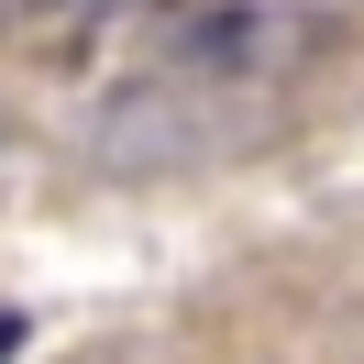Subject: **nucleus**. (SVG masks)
Returning <instances> with one entry per match:
<instances>
[{"mask_svg": "<svg viewBox=\"0 0 364 364\" xmlns=\"http://www.w3.org/2000/svg\"><path fill=\"white\" fill-rule=\"evenodd\" d=\"M23 342H33V320H23V309H0V364L23 353Z\"/></svg>", "mask_w": 364, "mask_h": 364, "instance_id": "1", "label": "nucleus"}]
</instances>
